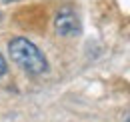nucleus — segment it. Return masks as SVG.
Segmentation results:
<instances>
[{
  "label": "nucleus",
  "mask_w": 130,
  "mask_h": 122,
  "mask_svg": "<svg viewBox=\"0 0 130 122\" xmlns=\"http://www.w3.org/2000/svg\"><path fill=\"white\" fill-rule=\"evenodd\" d=\"M0 18H2V14H0Z\"/></svg>",
  "instance_id": "6"
},
{
  "label": "nucleus",
  "mask_w": 130,
  "mask_h": 122,
  "mask_svg": "<svg viewBox=\"0 0 130 122\" xmlns=\"http://www.w3.org/2000/svg\"><path fill=\"white\" fill-rule=\"evenodd\" d=\"M2 2H16V0H2Z\"/></svg>",
  "instance_id": "4"
},
{
  "label": "nucleus",
  "mask_w": 130,
  "mask_h": 122,
  "mask_svg": "<svg viewBox=\"0 0 130 122\" xmlns=\"http://www.w3.org/2000/svg\"><path fill=\"white\" fill-rule=\"evenodd\" d=\"M8 54L10 58L16 62L22 70H26L28 74H42L48 70V60L46 56L38 50V46L32 44L28 38H12L8 44Z\"/></svg>",
  "instance_id": "1"
},
{
  "label": "nucleus",
  "mask_w": 130,
  "mask_h": 122,
  "mask_svg": "<svg viewBox=\"0 0 130 122\" xmlns=\"http://www.w3.org/2000/svg\"><path fill=\"white\" fill-rule=\"evenodd\" d=\"M4 74H6V60H4V56L0 52V76H4Z\"/></svg>",
  "instance_id": "3"
},
{
  "label": "nucleus",
  "mask_w": 130,
  "mask_h": 122,
  "mask_svg": "<svg viewBox=\"0 0 130 122\" xmlns=\"http://www.w3.org/2000/svg\"><path fill=\"white\" fill-rule=\"evenodd\" d=\"M54 28L60 36H76L80 32V20L70 8H62L54 18Z\"/></svg>",
  "instance_id": "2"
},
{
  "label": "nucleus",
  "mask_w": 130,
  "mask_h": 122,
  "mask_svg": "<svg viewBox=\"0 0 130 122\" xmlns=\"http://www.w3.org/2000/svg\"><path fill=\"white\" fill-rule=\"evenodd\" d=\"M126 122H130V118H128V120H126Z\"/></svg>",
  "instance_id": "5"
}]
</instances>
